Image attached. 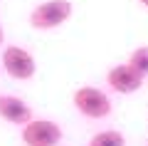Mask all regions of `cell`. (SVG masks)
Here are the masks:
<instances>
[{"mask_svg": "<svg viewBox=\"0 0 148 146\" xmlns=\"http://www.w3.org/2000/svg\"><path fill=\"white\" fill-rule=\"evenodd\" d=\"M72 104L86 119H106L111 114V99L109 94L99 87H79L72 94Z\"/></svg>", "mask_w": 148, "mask_h": 146, "instance_id": "1", "label": "cell"}, {"mask_svg": "<svg viewBox=\"0 0 148 146\" xmlns=\"http://www.w3.org/2000/svg\"><path fill=\"white\" fill-rule=\"evenodd\" d=\"M146 79L131 67V64H116L106 72V84L109 89H114L116 94H133L143 87Z\"/></svg>", "mask_w": 148, "mask_h": 146, "instance_id": "5", "label": "cell"}, {"mask_svg": "<svg viewBox=\"0 0 148 146\" xmlns=\"http://www.w3.org/2000/svg\"><path fill=\"white\" fill-rule=\"evenodd\" d=\"M138 3H141V5H143V8H148V0H138Z\"/></svg>", "mask_w": 148, "mask_h": 146, "instance_id": "10", "label": "cell"}, {"mask_svg": "<svg viewBox=\"0 0 148 146\" xmlns=\"http://www.w3.org/2000/svg\"><path fill=\"white\" fill-rule=\"evenodd\" d=\"M0 119L8 121V124H15V126H25L35 119L30 104L22 102L20 97L15 94H0Z\"/></svg>", "mask_w": 148, "mask_h": 146, "instance_id": "6", "label": "cell"}, {"mask_svg": "<svg viewBox=\"0 0 148 146\" xmlns=\"http://www.w3.org/2000/svg\"><path fill=\"white\" fill-rule=\"evenodd\" d=\"M126 64H131V67L136 69V72L141 74L143 79H146V77H148V45L136 47V50H133V52L128 55Z\"/></svg>", "mask_w": 148, "mask_h": 146, "instance_id": "8", "label": "cell"}, {"mask_svg": "<svg viewBox=\"0 0 148 146\" xmlns=\"http://www.w3.org/2000/svg\"><path fill=\"white\" fill-rule=\"evenodd\" d=\"M25 146H57L62 141V126L52 119H32L22 126Z\"/></svg>", "mask_w": 148, "mask_h": 146, "instance_id": "4", "label": "cell"}, {"mask_svg": "<svg viewBox=\"0 0 148 146\" xmlns=\"http://www.w3.org/2000/svg\"><path fill=\"white\" fill-rule=\"evenodd\" d=\"M89 146H126V136L119 129H104L89 139Z\"/></svg>", "mask_w": 148, "mask_h": 146, "instance_id": "7", "label": "cell"}, {"mask_svg": "<svg viewBox=\"0 0 148 146\" xmlns=\"http://www.w3.org/2000/svg\"><path fill=\"white\" fill-rule=\"evenodd\" d=\"M5 42V32H3V25H0V45Z\"/></svg>", "mask_w": 148, "mask_h": 146, "instance_id": "9", "label": "cell"}, {"mask_svg": "<svg viewBox=\"0 0 148 146\" xmlns=\"http://www.w3.org/2000/svg\"><path fill=\"white\" fill-rule=\"evenodd\" d=\"M72 17L69 0H45L30 12V25L35 30H57Z\"/></svg>", "mask_w": 148, "mask_h": 146, "instance_id": "2", "label": "cell"}, {"mask_svg": "<svg viewBox=\"0 0 148 146\" xmlns=\"http://www.w3.org/2000/svg\"><path fill=\"white\" fill-rule=\"evenodd\" d=\"M0 62H3V69L8 72V77L17 79V82H30L37 74V62L25 47H17V45L5 47Z\"/></svg>", "mask_w": 148, "mask_h": 146, "instance_id": "3", "label": "cell"}]
</instances>
